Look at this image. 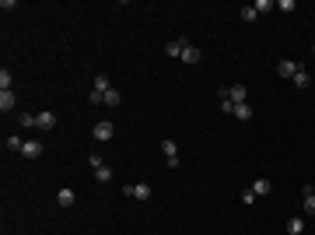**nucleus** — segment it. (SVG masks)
<instances>
[{
  "mask_svg": "<svg viewBox=\"0 0 315 235\" xmlns=\"http://www.w3.org/2000/svg\"><path fill=\"white\" fill-rule=\"evenodd\" d=\"M161 155H165V161H168V169L179 165V148H175V141H161Z\"/></svg>",
  "mask_w": 315,
  "mask_h": 235,
  "instance_id": "1",
  "label": "nucleus"
},
{
  "mask_svg": "<svg viewBox=\"0 0 315 235\" xmlns=\"http://www.w3.org/2000/svg\"><path fill=\"white\" fill-rule=\"evenodd\" d=\"M123 193H126V197H133V200H147V197H151V186H147V183H137V186H123Z\"/></svg>",
  "mask_w": 315,
  "mask_h": 235,
  "instance_id": "2",
  "label": "nucleus"
},
{
  "mask_svg": "<svg viewBox=\"0 0 315 235\" xmlns=\"http://www.w3.org/2000/svg\"><path fill=\"white\" fill-rule=\"evenodd\" d=\"M298 70H301V63H294V60H280V63H277V74H280V78H291V81H294Z\"/></svg>",
  "mask_w": 315,
  "mask_h": 235,
  "instance_id": "3",
  "label": "nucleus"
},
{
  "mask_svg": "<svg viewBox=\"0 0 315 235\" xmlns=\"http://www.w3.org/2000/svg\"><path fill=\"white\" fill-rule=\"evenodd\" d=\"M91 134H95V141H112V123L109 120H98Z\"/></svg>",
  "mask_w": 315,
  "mask_h": 235,
  "instance_id": "4",
  "label": "nucleus"
},
{
  "mask_svg": "<svg viewBox=\"0 0 315 235\" xmlns=\"http://www.w3.org/2000/svg\"><path fill=\"white\" fill-rule=\"evenodd\" d=\"M53 126H56V112L46 109V112H39V116H35V130H53Z\"/></svg>",
  "mask_w": 315,
  "mask_h": 235,
  "instance_id": "5",
  "label": "nucleus"
},
{
  "mask_svg": "<svg viewBox=\"0 0 315 235\" xmlns=\"http://www.w3.org/2000/svg\"><path fill=\"white\" fill-rule=\"evenodd\" d=\"M182 49H186V39H172L168 46H165V53H168L172 60H182Z\"/></svg>",
  "mask_w": 315,
  "mask_h": 235,
  "instance_id": "6",
  "label": "nucleus"
},
{
  "mask_svg": "<svg viewBox=\"0 0 315 235\" xmlns=\"http://www.w3.org/2000/svg\"><path fill=\"white\" fill-rule=\"evenodd\" d=\"M56 200H60V207H74V204H77V193H74L70 186H63V189L56 193Z\"/></svg>",
  "mask_w": 315,
  "mask_h": 235,
  "instance_id": "7",
  "label": "nucleus"
},
{
  "mask_svg": "<svg viewBox=\"0 0 315 235\" xmlns=\"http://www.w3.org/2000/svg\"><path fill=\"white\" fill-rule=\"evenodd\" d=\"M228 98L235 102V106H242V102L249 98V92H245V84H231V88H228Z\"/></svg>",
  "mask_w": 315,
  "mask_h": 235,
  "instance_id": "8",
  "label": "nucleus"
},
{
  "mask_svg": "<svg viewBox=\"0 0 315 235\" xmlns=\"http://www.w3.org/2000/svg\"><path fill=\"white\" fill-rule=\"evenodd\" d=\"M109 88H112V81H109V74H95V81H91V92H109Z\"/></svg>",
  "mask_w": 315,
  "mask_h": 235,
  "instance_id": "9",
  "label": "nucleus"
},
{
  "mask_svg": "<svg viewBox=\"0 0 315 235\" xmlns=\"http://www.w3.org/2000/svg\"><path fill=\"white\" fill-rule=\"evenodd\" d=\"M14 106H18V98H14V92H0V112H11Z\"/></svg>",
  "mask_w": 315,
  "mask_h": 235,
  "instance_id": "10",
  "label": "nucleus"
},
{
  "mask_svg": "<svg viewBox=\"0 0 315 235\" xmlns=\"http://www.w3.org/2000/svg\"><path fill=\"white\" fill-rule=\"evenodd\" d=\"M21 155H25V158H39V155H42V144H39V141H25Z\"/></svg>",
  "mask_w": 315,
  "mask_h": 235,
  "instance_id": "11",
  "label": "nucleus"
},
{
  "mask_svg": "<svg viewBox=\"0 0 315 235\" xmlns=\"http://www.w3.org/2000/svg\"><path fill=\"white\" fill-rule=\"evenodd\" d=\"M249 189H252V193H256V197H266L270 189H273V183H270V179H256V183H252Z\"/></svg>",
  "mask_w": 315,
  "mask_h": 235,
  "instance_id": "12",
  "label": "nucleus"
},
{
  "mask_svg": "<svg viewBox=\"0 0 315 235\" xmlns=\"http://www.w3.org/2000/svg\"><path fill=\"white\" fill-rule=\"evenodd\" d=\"M301 211L312 218L315 214V193H312V186H305V204H301Z\"/></svg>",
  "mask_w": 315,
  "mask_h": 235,
  "instance_id": "13",
  "label": "nucleus"
},
{
  "mask_svg": "<svg viewBox=\"0 0 315 235\" xmlns=\"http://www.w3.org/2000/svg\"><path fill=\"white\" fill-rule=\"evenodd\" d=\"M182 63H200V49L186 42V49H182Z\"/></svg>",
  "mask_w": 315,
  "mask_h": 235,
  "instance_id": "14",
  "label": "nucleus"
},
{
  "mask_svg": "<svg viewBox=\"0 0 315 235\" xmlns=\"http://www.w3.org/2000/svg\"><path fill=\"white\" fill-rule=\"evenodd\" d=\"M119 102H123V95H119V88H109V92H105V106H109V109H116Z\"/></svg>",
  "mask_w": 315,
  "mask_h": 235,
  "instance_id": "15",
  "label": "nucleus"
},
{
  "mask_svg": "<svg viewBox=\"0 0 315 235\" xmlns=\"http://www.w3.org/2000/svg\"><path fill=\"white\" fill-rule=\"evenodd\" d=\"M235 120H252V106H249V102H242V106H235Z\"/></svg>",
  "mask_w": 315,
  "mask_h": 235,
  "instance_id": "16",
  "label": "nucleus"
},
{
  "mask_svg": "<svg viewBox=\"0 0 315 235\" xmlns=\"http://www.w3.org/2000/svg\"><path fill=\"white\" fill-rule=\"evenodd\" d=\"M95 183H112V169H109V165L95 169Z\"/></svg>",
  "mask_w": 315,
  "mask_h": 235,
  "instance_id": "17",
  "label": "nucleus"
},
{
  "mask_svg": "<svg viewBox=\"0 0 315 235\" xmlns=\"http://www.w3.org/2000/svg\"><path fill=\"white\" fill-rule=\"evenodd\" d=\"M294 84H298V88H308V84H312V74H308V70H298V74H294Z\"/></svg>",
  "mask_w": 315,
  "mask_h": 235,
  "instance_id": "18",
  "label": "nucleus"
},
{
  "mask_svg": "<svg viewBox=\"0 0 315 235\" xmlns=\"http://www.w3.org/2000/svg\"><path fill=\"white\" fill-rule=\"evenodd\" d=\"M11 81H14V78H11V70L4 67V70H0V92H11Z\"/></svg>",
  "mask_w": 315,
  "mask_h": 235,
  "instance_id": "19",
  "label": "nucleus"
},
{
  "mask_svg": "<svg viewBox=\"0 0 315 235\" xmlns=\"http://www.w3.org/2000/svg\"><path fill=\"white\" fill-rule=\"evenodd\" d=\"M18 126L32 130V126H35V116H32V112H21V116H18Z\"/></svg>",
  "mask_w": 315,
  "mask_h": 235,
  "instance_id": "20",
  "label": "nucleus"
},
{
  "mask_svg": "<svg viewBox=\"0 0 315 235\" xmlns=\"http://www.w3.org/2000/svg\"><path fill=\"white\" fill-rule=\"evenodd\" d=\"M287 232H291V235H301V232H305V218H294V221L287 225Z\"/></svg>",
  "mask_w": 315,
  "mask_h": 235,
  "instance_id": "21",
  "label": "nucleus"
},
{
  "mask_svg": "<svg viewBox=\"0 0 315 235\" xmlns=\"http://www.w3.org/2000/svg\"><path fill=\"white\" fill-rule=\"evenodd\" d=\"M7 148H11V151H21V148H25V141H21L18 134H11V137H7Z\"/></svg>",
  "mask_w": 315,
  "mask_h": 235,
  "instance_id": "22",
  "label": "nucleus"
},
{
  "mask_svg": "<svg viewBox=\"0 0 315 235\" xmlns=\"http://www.w3.org/2000/svg\"><path fill=\"white\" fill-rule=\"evenodd\" d=\"M256 14H259V11L252 7V4H249V7H242V21H256Z\"/></svg>",
  "mask_w": 315,
  "mask_h": 235,
  "instance_id": "23",
  "label": "nucleus"
},
{
  "mask_svg": "<svg viewBox=\"0 0 315 235\" xmlns=\"http://www.w3.org/2000/svg\"><path fill=\"white\" fill-rule=\"evenodd\" d=\"M88 165H91V169H102L105 161H102V155H95V151H91V155H88Z\"/></svg>",
  "mask_w": 315,
  "mask_h": 235,
  "instance_id": "24",
  "label": "nucleus"
},
{
  "mask_svg": "<svg viewBox=\"0 0 315 235\" xmlns=\"http://www.w3.org/2000/svg\"><path fill=\"white\" fill-rule=\"evenodd\" d=\"M312 53H315V46H312Z\"/></svg>",
  "mask_w": 315,
  "mask_h": 235,
  "instance_id": "25",
  "label": "nucleus"
}]
</instances>
